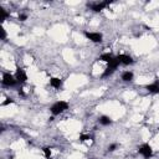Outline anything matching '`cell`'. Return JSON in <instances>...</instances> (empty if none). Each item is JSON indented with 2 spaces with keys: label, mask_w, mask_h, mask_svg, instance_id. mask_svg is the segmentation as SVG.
I'll return each instance as SVG.
<instances>
[{
  "label": "cell",
  "mask_w": 159,
  "mask_h": 159,
  "mask_svg": "<svg viewBox=\"0 0 159 159\" xmlns=\"http://www.w3.org/2000/svg\"><path fill=\"white\" fill-rule=\"evenodd\" d=\"M66 109H68V103L66 101H57L51 106L50 112L52 113V116H58L63 113Z\"/></svg>",
  "instance_id": "obj_1"
},
{
  "label": "cell",
  "mask_w": 159,
  "mask_h": 159,
  "mask_svg": "<svg viewBox=\"0 0 159 159\" xmlns=\"http://www.w3.org/2000/svg\"><path fill=\"white\" fill-rule=\"evenodd\" d=\"M119 65H120V63H119V61H118V58H117V56H116L113 61H111L109 63H107V67H106V70L103 71V73L101 75V77H102V78L109 77L111 75H113V73L116 72V70L118 68Z\"/></svg>",
  "instance_id": "obj_2"
},
{
  "label": "cell",
  "mask_w": 159,
  "mask_h": 159,
  "mask_svg": "<svg viewBox=\"0 0 159 159\" xmlns=\"http://www.w3.org/2000/svg\"><path fill=\"white\" fill-rule=\"evenodd\" d=\"M138 153L144 159H150L153 157V149L148 143H143L140 147H138Z\"/></svg>",
  "instance_id": "obj_3"
},
{
  "label": "cell",
  "mask_w": 159,
  "mask_h": 159,
  "mask_svg": "<svg viewBox=\"0 0 159 159\" xmlns=\"http://www.w3.org/2000/svg\"><path fill=\"white\" fill-rule=\"evenodd\" d=\"M83 35L87 40L94 42V43H99L103 40V35L101 32H92V31H83Z\"/></svg>",
  "instance_id": "obj_4"
},
{
  "label": "cell",
  "mask_w": 159,
  "mask_h": 159,
  "mask_svg": "<svg viewBox=\"0 0 159 159\" xmlns=\"http://www.w3.org/2000/svg\"><path fill=\"white\" fill-rule=\"evenodd\" d=\"M112 1L111 0H106V1H97V2H91V4H88V7H91V10L92 11H94V12H99V11H102L103 9H106L109 4H111Z\"/></svg>",
  "instance_id": "obj_5"
},
{
  "label": "cell",
  "mask_w": 159,
  "mask_h": 159,
  "mask_svg": "<svg viewBox=\"0 0 159 159\" xmlns=\"http://www.w3.org/2000/svg\"><path fill=\"white\" fill-rule=\"evenodd\" d=\"M1 82H2V84L6 86V87H14V86L17 84V80H16V77L12 76L11 73H7V72H5V73L2 75V80H1Z\"/></svg>",
  "instance_id": "obj_6"
},
{
  "label": "cell",
  "mask_w": 159,
  "mask_h": 159,
  "mask_svg": "<svg viewBox=\"0 0 159 159\" xmlns=\"http://www.w3.org/2000/svg\"><path fill=\"white\" fill-rule=\"evenodd\" d=\"M117 58H118L119 63H120V65H124V66H129V65H133V63H134L133 57H132V56H129V55L120 53V55H118V56H117Z\"/></svg>",
  "instance_id": "obj_7"
},
{
  "label": "cell",
  "mask_w": 159,
  "mask_h": 159,
  "mask_svg": "<svg viewBox=\"0 0 159 159\" xmlns=\"http://www.w3.org/2000/svg\"><path fill=\"white\" fill-rule=\"evenodd\" d=\"M15 77H16V80H17V82H20V83H25V82L27 81V75H26L25 70L21 68V67H17V68H16Z\"/></svg>",
  "instance_id": "obj_8"
},
{
  "label": "cell",
  "mask_w": 159,
  "mask_h": 159,
  "mask_svg": "<svg viewBox=\"0 0 159 159\" xmlns=\"http://www.w3.org/2000/svg\"><path fill=\"white\" fill-rule=\"evenodd\" d=\"M144 88L150 93H159V78H155L152 83L145 84Z\"/></svg>",
  "instance_id": "obj_9"
},
{
  "label": "cell",
  "mask_w": 159,
  "mask_h": 159,
  "mask_svg": "<svg viewBox=\"0 0 159 159\" xmlns=\"http://www.w3.org/2000/svg\"><path fill=\"white\" fill-rule=\"evenodd\" d=\"M120 78L123 82H132L134 78V73L132 71H124V72H122Z\"/></svg>",
  "instance_id": "obj_10"
},
{
  "label": "cell",
  "mask_w": 159,
  "mask_h": 159,
  "mask_svg": "<svg viewBox=\"0 0 159 159\" xmlns=\"http://www.w3.org/2000/svg\"><path fill=\"white\" fill-rule=\"evenodd\" d=\"M50 84L53 88H61L62 87V80L58 77H51L50 78Z\"/></svg>",
  "instance_id": "obj_11"
},
{
  "label": "cell",
  "mask_w": 159,
  "mask_h": 159,
  "mask_svg": "<svg viewBox=\"0 0 159 159\" xmlns=\"http://www.w3.org/2000/svg\"><path fill=\"white\" fill-rule=\"evenodd\" d=\"M114 57H116V56H113L112 53L106 52V53H102V55L99 56V60H102V61H104V62L109 63L111 61H113V60H114Z\"/></svg>",
  "instance_id": "obj_12"
},
{
  "label": "cell",
  "mask_w": 159,
  "mask_h": 159,
  "mask_svg": "<svg viewBox=\"0 0 159 159\" xmlns=\"http://www.w3.org/2000/svg\"><path fill=\"white\" fill-rule=\"evenodd\" d=\"M98 122H99L101 125H109V124H112V119L108 116H101L98 118Z\"/></svg>",
  "instance_id": "obj_13"
},
{
  "label": "cell",
  "mask_w": 159,
  "mask_h": 159,
  "mask_svg": "<svg viewBox=\"0 0 159 159\" xmlns=\"http://www.w3.org/2000/svg\"><path fill=\"white\" fill-rule=\"evenodd\" d=\"M42 152H43L46 159H50V158H51V149H50L48 147H43V148H42Z\"/></svg>",
  "instance_id": "obj_14"
},
{
  "label": "cell",
  "mask_w": 159,
  "mask_h": 159,
  "mask_svg": "<svg viewBox=\"0 0 159 159\" xmlns=\"http://www.w3.org/2000/svg\"><path fill=\"white\" fill-rule=\"evenodd\" d=\"M0 11H1V21H4V20H6L7 17H9V12L5 10V9H0Z\"/></svg>",
  "instance_id": "obj_15"
},
{
  "label": "cell",
  "mask_w": 159,
  "mask_h": 159,
  "mask_svg": "<svg viewBox=\"0 0 159 159\" xmlns=\"http://www.w3.org/2000/svg\"><path fill=\"white\" fill-rule=\"evenodd\" d=\"M117 148H118V144H117V143H112V144H109V145H108L107 150H108V152H114Z\"/></svg>",
  "instance_id": "obj_16"
},
{
  "label": "cell",
  "mask_w": 159,
  "mask_h": 159,
  "mask_svg": "<svg viewBox=\"0 0 159 159\" xmlns=\"http://www.w3.org/2000/svg\"><path fill=\"white\" fill-rule=\"evenodd\" d=\"M88 139H92V137L89 134H81L80 135V140L81 142H84V140H88Z\"/></svg>",
  "instance_id": "obj_17"
},
{
  "label": "cell",
  "mask_w": 159,
  "mask_h": 159,
  "mask_svg": "<svg viewBox=\"0 0 159 159\" xmlns=\"http://www.w3.org/2000/svg\"><path fill=\"white\" fill-rule=\"evenodd\" d=\"M10 103H14V99H12V98H6V101H4V102L1 103V106H7V104H10Z\"/></svg>",
  "instance_id": "obj_18"
},
{
  "label": "cell",
  "mask_w": 159,
  "mask_h": 159,
  "mask_svg": "<svg viewBox=\"0 0 159 159\" xmlns=\"http://www.w3.org/2000/svg\"><path fill=\"white\" fill-rule=\"evenodd\" d=\"M20 21H25V20H27V15L26 14H19V17H17Z\"/></svg>",
  "instance_id": "obj_19"
},
{
  "label": "cell",
  "mask_w": 159,
  "mask_h": 159,
  "mask_svg": "<svg viewBox=\"0 0 159 159\" xmlns=\"http://www.w3.org/2000/svg\"><path fill=\"white\" fill-rule=\"evenodd\" d=\"M1 40H5L6 39V31H5V29L4 27H1Z\"/></svg>",
  "instance_id": "obj_20"
},
{
  "label": "cell",
  "mask_w": 159,
  "mask_h": 159,
  "mask_svg": "<svg viewBox=\"0 0 159 159\" xmlns=\"http://www.w3.org/2000/svg\"><path fill=\"white\" fill-rule=\"evenodd\" d=\"M158 130H159V128H158Z\"/></svg>",
  "instance_id": "obj_21"
}]
</instances>
